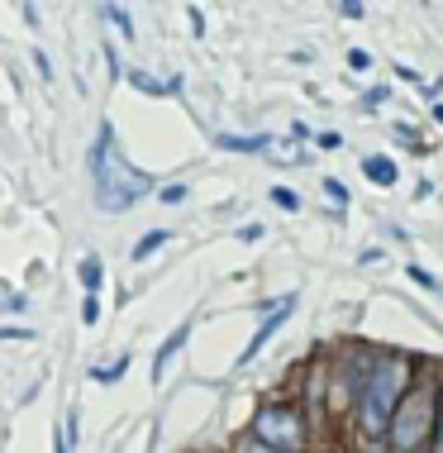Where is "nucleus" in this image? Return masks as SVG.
I'll return each instance as SVG.
<instances>
[{
    "instance_id": "nucleus-7",
    "label": "nucleus",
    "mask_w": 443,
    "mask_h": 453,
    "mask_svg": "<svg viewBox=\"0 0 443 453\" xmlns=\"http://www.w3.org/2000/svg\"><path fill=\"white\" fill-rule=\"evenodd\" d=\"M363 173L377 181V187H391L396 181V163L391 157H381V153H372V157H363Z\"/></svg>"
},
{
    "instance_id": "nucleus-6",
    "label": "nucleus",
    "mask_w": 443,
    "mask_h": 453,
    "mask_svg": "<svg viewBox=\"0 0 443 453\" xmlns=\"http://www.w3.org/2000/svg\"><path fill=\"white\" fill-rule=\"evenodd\" d=\"M187 334H191V320H187V325H177V329H172V339H167V344H163V349H157V358H153V382H157V377H163V367L172 363V353H177L181 344H187Z\"/></svg>"
},
{
    "instance_id": "nucleus-18",
    "label": "nucleus",
    "mask_w": 443,
    "mask_h": 453,
    "mask_svg": "<svg viewBox=\"0 0 443 453\" xmlns=\"http://www.w3.org/2000/svg\"><path fill=\"white\" fill-rule=\"evenodd\" d=\"M248 453H267V449H263V444H253V449H248Z\"/></svg>"
},
{
    "instance_id": "nucleus-10",
    "label": "nucleus",
    "mask_w": 443,
    "mask_h": 453,
    "mask_svg": "<svg viewBox=\"0 0 443 453\" xmlns=\"http://www.w3.org/2000/svg\"><path fill=\"white\" fill-rule=\"evenodd\" d=\"M77 449V411L63 415V434H57V453H72Z\"/></svg>"
},
{
    "instance_id": "nucleus-14",
    "label": "nucleus",
    "mask_w": 443,
    "mask_h": 453,
    "mask_svg": "<svg viewBox=\"0 0 443 453\" xmlns=\"http://www.w3.org/2000/svg\"><path fill=\"white\" fill-rule=\"evenodd\" d=\"M410 281H420V287H424V291H443V287H439V281H434V277H429V273H424V267H410Z\"/></svg>"
},
{
    "instance_id": "nucleus-5",
    "label": "nucleus",
    "mask_w": 443,
    "mask_h": 453,
    "mask_svg": "<svg viewBox=\"0 0 443 453\" xmlns=\"http://www.w3.org/2000/svg\"><path fill=\"white\" fill-rule=\"evenodd\" d=\"M291 311H295V296H286V301H277V311H272V315H267V320H263V329H257V334H253V344H248V349H243V353H239V367L257 358V349H263V344H267V339H272V334H277V329H281V320H286V315H291Z\"/></svg>"
},
{
    "instance_id": "nucleus-11",
    "label": "nucleus",
    "mask_w": 443,
    "mask_h": 453,
    "mask_svg": "<svg viewBox=\"0 0 443 453\" xmlns=\"http://www.w3.org/2000/svg\"><path fill=\"white\" fill-rule=\"evenodd\" d=\"M263 153H272V157H277V163H301V157H305V153H301V143H277V139H272V143H267V149H263Z\"/></svg>"
},
{
    "instance_id": "nucleus-16",
    "label": "nucleus",
    "mask_w": 443,
    "mask_h": 453,
    "mask_svg": "<svg viewBox=\"0 0 443 453\" xmlns=\"http://www.w3.org/2000/svg\"><path fill=\"white\" fill-rule=\"evenodd\" d=\"M125 367H129V358H119V363L101 367V372H95V377H101V382H110V377H119V372H125Z\"/></svg>"
},
{
    "instance_id": "nucleus-1",
    "label": "nucleus",
    "mask_w": 443,
    "mask_h": 453,
    "mask_svg": "<svg viewBox=\"0 0 443 453\" xmlns=\"http://www.w3.org/2000/svg\"><path fill=\"white\" fill-rule=\"evenodd\" d=\"M91 173H95V201H101V211H110V215L129 211L139 196L153 191V177L139 173L125 153H115V129L110 125H101V134H95Z\"/></svg>"
},
{
    "instance_id": "nucleus-8",
    "label": "nucleus",
    "mask_w": 443,
    "mask_h": 453,
    "mask_svg": "<svg viewBox=\"0 0 443 453\" xmlns=\"http://www.w3.org/2000/svg\"><path fill=\"white\" fill-rule=\"evenodd\" d=\"M163 243H167V229H148V234L134 243V258H139V263H143V258H153V253L163 249Z\"/></svg>"
},
{
    "instance_id": "nucleus-13",
    "label": "nucleus",
    "mask_w": 443,
    "mask_h": 453,
    "mask_svg": "<svg viewBox=\"0 0 443 453\" xmlns=\"http://www.w3.org/2000/svg\"><path fill=\"white\" fill-rule=\"evenodd\" d=\"M272 201L281 205V211H295V205H301V201H295V191H286V187H277V191H272Z\"/></svg>"
},
{
    "instance_id": "nucleus-17",
    "label": "nucleus",
    "mask_w": 443,
    "mask_h": 453,
    "mask_svg": "<svg viewBox=\"0 0 443 453\" xmlns=\"http://www.w3.org/2000/svg\"><path fill=\"white\" fill-rule=\"evenodd\" d=\"M439 453H443V406H439Z\"/></svg>"
},
{
    "instance_id": "nucleus-15",
    "label": "nucleus",
    "mask_w": 443,
    "mask_h": 453,
    "mask_svg": "<svg viewBox=\"0 0 443 453\" xmlns=\"http://www.w3.org/2000/svg\"><path fill=\"white\" fill-rule=\"evenodd\" d=\"M110 19L119 24V34H125V39H129V34H134V24H129V10H110Z\"/></svg>"
},
{
    "instance_id": "nucleus-4",
    "label": "nucleus",
    "mask_w": 443,
    "mask_h": 453,
    "mask_svg": "<svg viewBox=\"0 0 443 453\" xmlns=\"http://www.w3.org/2000/svg\"><path fill=\"white\" fill-rule=\"evenodd\" d=\"M253 434H257V444H263L267 453H301L305 449V420H301V411L281 406V401H277V406L257 411Z\"/></svg>"
},
{
    "instance_id": "nucleus-12",
    "label": "nucleus",
    "mask_w": 443,
    "mask_h": 453,
    "mask_svg": "<svg viewBox=\"0 0 443 453\" xmlns=\"http://www.w3.org/2000/svg\"><path fill=\"white\" fill-rule=\"evenodd\" d=\"M348 67H353V72H367V67H372V58H367V48H353V53H348Z\"/></svg>"
},
{
    "instance_id": "nucleus-2",
    "label": "nucleus",
    "mask_w": 443,
    "mask_h": 453,
    "mask_svg": "<svg viewBox=\"0 0 443 453\" xmlns=\"http://www.w3.org/2000/svg\"><path fill=\"white\" fill-rule=\"evenodd\" d=\"M405 382H410V363L405 358H381L372 372H367V387H363V434L367 444H381L391 430V415H396L401 396H405Z\"/></svg>"
},
{
    "instance_id": "nucleus-9",
    "label": "nucleus",
    "mask_w": 443,
    "mask_h": 453,
    "mask_svg": "<svg viewBox=\"0 0 443 453\" xmlns=\"http://www.w3.org/2000/svg\"><path fill=\"white\" fill-rule=\"evenodd\" d=\"M81 287H86V296H95V287H101V258L95 253L81 258Z\"/></svg>"
},
{
    "instance_id": "nucleus-3",
    "label": "nucleus",
    "mask_w": 443,
    "mask_h": 453,
    "mask_svg": "<svg viewBox=\"0 0 443 453\" xmlns=\"http://www.w3.org/2000/svg\"><path fill=\"white\" fill-rule=\"evenodd\" d=\"M434 391L429 387H415V391H405L401 396V406L396 415H391V449L396 453H415L420 444H429V425H434Z\"/></svg>"
}]
</instances>
